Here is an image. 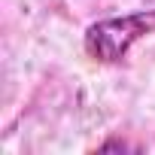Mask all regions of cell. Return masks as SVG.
Segmentation results:
<instances>
[{
	"instance_id": "6da1fadb",
	"label": "cell",
	"mask_w": 155,
	"mask_h": 155,
	"mask_svg": "<svg viewBox=\"0 0 155 155\" xmlns=\"http://www.w3.org/2000/svg\"><path fill=\"white\" fill-rule=\"evenodd\" d=\"M155 28V12H134V15H122V18H107L88 28L85 34V52L94 61H122L128 55V49Z\"/></svg>"
}]
</instances>
